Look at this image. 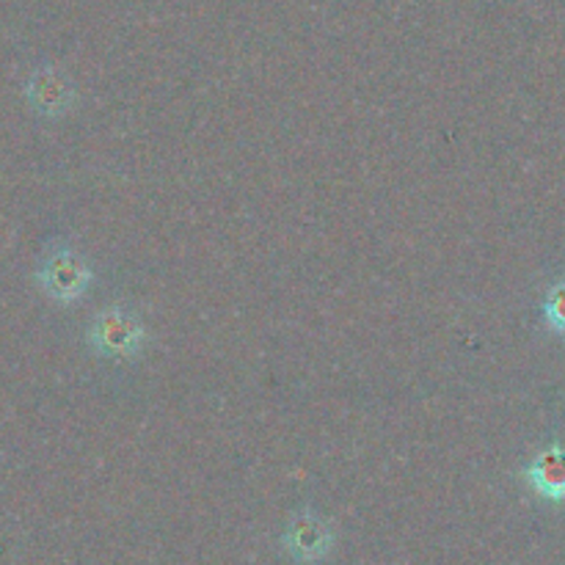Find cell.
<instances>
[{
	"label": "cell",
	"instance_id": "6",
	"mask_svg": "<svg viewBox=\"0 0 565 565\" xmlns=\"http://www.w3.org/2000/svg\"><path fill=\"white\" fill-rule=\"evenodd\" d=\"M544 315L546 323L557 331V334H565V281H557L550 290L544 301Z\"/></svg>",
	"mask_w": 565,
	"mask_h": 565
},
{
	"label": "cell",
	"instance_id": "3",
	"mask_svg": "<svg viewBox=\"0 0 565 565\" xmlns=\"http://www.w3.org/2000/svg\"><path fill=\"white\" fill-rule=\"evenodd\" d=\"M285 546L296 563L312 565L331 550V527L315 511H301L285 533Z\"/></svg>",
	"mask_w": 565,
	"mask_h": 565
},
{
	"label": "cell",
	"instance_id": "4",
	"mask_svg": "<svg viewBox=\"0 0 565 565\" xmlns=\"http://www.w3.org/2000/svg\"><path fill=\"white\" fill-rule=\"evenodd\" d=\"M28 103L33 105L36 114L61 116L75 103V86L64 72L44 66V70L33 72L31 81H28Z\"/></svg>",
	"mask_w": 565,
	"mask_h": 565
},
{
	"label": "cell",
	"instance_id": "5",
	"mask_svg": "<svg viewBox=\"0 0 565 565\" xmlns=\"http://www.w3.org/2000/svg\"><path fill=\"white\" fill-rule=\"evenodd\" d=\"M524 475L535 494L550 502H565V447L552 445L541 450Z\"/></svg>",
	"mask_w": 565,
	"mask_h": 565
},
{
	"label": "cell",
	"instance_id": "1",
	"mask_svg": "<svg viewBox=\"0 0 565 565\" xmlns=\"http://www.w3.org/2000/svg\"><path fill=\"white\" fill-rule=\"evenodd\" d=\"M143 340H147V331H143L141 320L119 307L99 312L88 329V342H92L94 351L110 359L138 356Z\"/></svg>",
	"mask_w": 565,
	"mask_h": 565
},
{
	"label": "cell",
	"instance_id": "2",
	"mask_svg": "<svg viewBox=\"0 0 565 565\" xmlns=\"http://www.w3.org/2000/svg\"><path fill=\"white\" fill-rule=\"evenodd\" d=\"M39 285H42V290L53 301L72 303L88 290V285H92V270H88L86 259L81 254H75L66 246H58L39 265Z\"/></svg>",
	"mask_w": 565,
	"mask_h": 565
}]
</instances>
